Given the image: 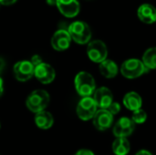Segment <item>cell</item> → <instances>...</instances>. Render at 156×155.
I'll use <instances>...</instances> for the list:
<instances>
[{"label": "cell", "mask_w": 156, "mask_h": 155, "mask_svg": "<svg viewBox=\"0 0 156 155\" xmlns=\"http://www.w3.org/2000/svg\"><path fill=\"white\" fill-rule=\"evenodd\" d=\"M75 89L82 98L90 97L96 90V83L93 76L87 71H80L75 77Z\"/></svg>", "instance_id": "6da1fadb"}, {"label": "cell", "mask_w": 156, "mask_h": 155, "mask_svg": "<svg viewBox=\"0 0 156 155\" xmlns=\"http://www.w3.org/2000/svg\"><path fill=\"white\" fill-rule=\"evenodd\" d=\"M49 94L46 90H36L27 96L26 105L30 111L34 113H38L45 111L49 103Z\"/></svg>", "instance_id": "7a4b0ae2"}, {"label": "cell", "mask_w": 156, "mask_h": 155, "mask_svg": "<svg viewBox=\"0 0 156 155\" xmlns=\"http://www.w3.org/2000/svg\"><path fill=\"white\" fill-rule=\"evenodd\" d=\"M68 32L72 40L76 43L84 45L90 43L91 38V30L89 25L83 21H75L69 26Z\"/></svg>", "instance_id": "3957f363"}, {"label": "cell", "mask_w": 156, "mask_h": 155, "mask_svg": "<svg viewBox=\"0 0 156 155\" xmlns=\"http://www.w3.org/2000/svg\"><path fill=\"white\" fill-rule=\"evenodd\" d=\"M148 69L144 62L138 58H129L121 66V73L127 79H136L147 72Z\"/></svg>", "instance_id": "277c9868"}, {"label": "cell", "mask_w": 156, "mask_h": 155, "mask_svg": "<svg viewBox=\"0 0 156 155\" xmlns=\"http://www.w3.org/2000/svg\"><path fill=\"white\" fill-rule=\"evenodd\" d=\"M87 54L89 58L95 63H101L107 59L108 48L101 40H93L88 44Z\"/></svg>", "instance_id": "5b68a950"}, {"label": "cell", "mask_w": 156, "mask_h": 155, "mask_svg": "<svg viewBox=\"0 0 156 155\" xmlns=\"http://www.w3.org/2000/svg\"><path fill=\"white\" fill-rule=\"evenodd\" d=\"M97 105L91 97H85L82 98L76 109V112L78 117L82 121H90L93 119L94 115L97 112Z\"/></svg>", "instance_id": "8992f818"}, {"label": "cell", "mask_w": 156, "mask_h": 155, "mask_svg": "<svg viewBox=\"0 0 156 155\" xmlns=\"http://www.w3.org/2000/svg\"><path fill=\"white\" fill-rule=\"evenodd\" d=\"M13 71H14L15 78L18 81L25 82L30 79L34 76L35 67L31 63V61L21 60L15 64Z\"/></svg>", "instance_id": "52a82bcc"}, {"label": "cell", "mask_w": 156, "mask_h": 155, "mask_svg": "<svg viewBox=\"0 0 156 155\" xmlns=\"http://www.w3.org/2000/svg\"><path fill=\"white\" fill-rule=\"evenodd\" d=\"M71 40L72 39L68 30L58 29L51 37V46L57 51H64L69 48Z\"/></svg>", "instance_id": "ba28073f"}, {"label": "cell", "mask_w": 156, "mask_h": 155, "mask_svg": "<svg viewBox=\"0 0 156 155\" xmlns=\"http://www.w3.org/2000/svg\"><path fill=\"white\" fill-rule=\"evenodd\" d=\"M135 129V123L128 117L121 118L113 127V134L116 138H127Z\"/></svg>", "instance_id": "9c48e42d"}, {"label": "cell", "mask_w": 156, "mask_h": 155, "mask_svg": "<svg viewBox=\"0 0 156 155\" xmlns=\"http://www.w3.org/2000/svg\"><path fill=\"white\" fill-rule=\"evenodd\" d=\"M34 76L40 83L49 84L55 79L56 72L51 65L43 62L35 68Z\"/></svg>", "instance_id": "30bf717a"}, {"label": "cell", "mask_w": 156, "mask_h": 155, "mask_svg": "<svg viewBox=\"0 0 156 155\" xmlns=\"http://www.w3.org/2000/svg\"><path fill=\"white\" fill-rule=\"evenodd\" d=\"M93 100L97 107L101 110H107L109 106L113 102V94L107 87H101L96 89Z\"/></svg>", "instance_id": "8fae6325"}, {"label": "cell", "mask_w": 156, "mask_h": 155, "mask_svg": "<svg viewBox=\"0 0 156 155\" xmlns=\"http://www.w3.org/2000/svg\"><path fill=\"white\" fill-rule=\"evenodd\" d=\"M93 125L99 131H106L112 125L113 115L108 110L100 109L93 117Z\"/></svg>", "instance_id": "7c38bea8"}, {"label": "cell", "mask_w": 156, "mask_h": 155, "mask_svg": "<svg viewBox=\"0 0 156 155\" xmlns=\"http://www.w3.org/2000/svg\"><path fill=\"white\" fill-rule=\"evenodd\" d=\"M56 5L59 12L66 17L76 16L80 8L78 0H57Z\"/></svg>", "instance_id": "4fadbf2b"}, {"label": "cell", "mask_w": 156, "mask_h": 155, "mask_svg": "<svg viewBox=\"0 0 156 155\" xmlns=\"http://www.w3.org/2000/svg\"><path fill=\"white\" fill-rule=\"evenodd\" d=\"M138 17L145 24H153L156 21V8L151 4H143L139 6Z\"/></svg>", "instance_id": "5bb4252c"}, {"label": "cell", "mask_w": 156, "mask_h": 155, "mask_svg": "<svg viewBox=\"0 0 156 155\" xmlns=\"http://www.w3.org/2000/svg\"><path fill=\"white\" fill-rule=\"evenodd\" d=\"M123 105L132 111H135L137 110L142 109L143 100L142 97L135 91H131L125 94L122 100Z\"/></svg>", "instance_id": "9a60e30c"}, {"label": "cell", "mask_w": 156, "mask_h": 155, "mask_svg": "<svg viewBox=\"0 0 156 155\" xmlns=\"http://www.w3.org/2000/svg\"><path fill=\"white\" fill-rule=\"evenodd\" d=\"M35 123L39 129L48 130L52 127V125L54 123V118L50 112L43 111L38 113H36Z\"/></svg>", "instance_id": "2e32d148"}, {"label": "cell", "mask_w": 156, "mask_h": 155, "mask_svg": "<svg viewBox=\"0 0 156 155\" xmlns=\"http://www.w3.org/2000/svg\"><path fill=\"white\" fill-rule=\"evenodd\" d=\"M99 69H100L101 74L107 79H112L116 77L119 72L118 65L111 59H106L102 61L100 64Z\"/></svg>", "instance_id": "e0dca14e"}, {"label": "cell", "mask_w": 156, "mask_h": 155, "mask_svg": "<svg viewBox=\"0 0 156 155\" xmlns=\"http://www.w3.org/2000/svg\"><path fill=\"white\" fill-rule=\"evenodd\" d=\"M131 144L127 138H116L112 143V152L116 155H127L130 153Z\"/></svg>", "instance_id": "ac0fdd59"}, {"label": "cell", "mask_w": 156, "mask_h": 155, "mask_svg": "<svg viewBox=\"0 0 156 155\" xmlns=\"http://www.w3.org/2000/svg\"><path fill=\"white\" fill-rule=\"evenodd\" d=\"M144 66L147 69H156V48H148L144 56L143 60Z\"/></svg>", "instance_id": "d6986e66"}, {"label": "cell", "mask_w": 156, "mask_h": 155, "mask_svg": "<svg viewBox=\"0 0 156 155\" xmlns=\"http://www.w3.org/2000/svg\"><path fill=\"white\" fill-rule=\"evenodd\" d=\"M147 119V113L143 110V109H140V110H137L135 111H133V116H132V120L134 123L136 124H142L144 123Z\"/></svg>", "instance_id": "ffe728a7"}, {"label": "cell", "mask_w": 156, "mask_h": 155, "mask_svg": "<svg viewBox=\"0 0 156 155\" xmlns=\"http://www.w3.org/2000/svg\"><path fill=\"white\" fill-rule=\"evenodd\" d=\"M113 116L114 115H116V114H118L120 111H121V105L118 103V102H115V101H113L110 106H109V108L107 109Z\"/></svg>", "instance_id": "44dd1931"}, {"label": "cell", "mask_w": 156, "mask_h": 155, "mask_svg": "<svg viewBox=\"0 0 156 155\" xmlns=\"http://www.w3.org/2000/svg\"><path fill=\"white\" fill-rule=\"evenodd\" d=\"M31 63L34 65V67L36 68L37 66L40 65L41 63H43V60H42V58L39 56V55H34L31 58Z\"/></svg>", "instance_id": "7402d4cb"}, {"label": "cell", "mask_w": 156, "mask_h": 155, "mask_svg": "<svg viewBox=\"0 0 156 155\" xmlns=\"http://www.w3.org/2000/svg\"><path fill=\"white\" fill-rule=\"evenodd\" d=\"M74 155H94V153L90 151V150H87V149H82L78 151Z\"/></svg>", "instance_id": "603a6c76"}, {"label": "cell", "mask_w": 156, "mask_h": 155, "mask_svg": "<svg viewBox=\"0 0 156 155\" xmlns=\"http://www.w3.org/2000/svg\"><path fill=\"white\" fill-rule=\"evenodd\" d=\"M17 0H0V5H14Z\"/></svg>", "instance_id": "cb8c5ba5"}, {"label": "cell", "mask_w": 156, "mask_h": 155, "mask_svg": "<svg viewBox=\"0 0 156 155\" xmlns=\"http://www.w3.org/2000/svg\"><path fill=\"white\" fill-rule=\"evenodd\" d=\"M135 155H153L150 152H148V151H146V150H141V151H139Z\"/></svg>", "instance_id": "d4e9b609"}, {"label": "cell", "mask_w": 156, "mask_h": 155, "mask_svg": "<svg viewBox=\"0 0 156 155\" xmlns=\"http://www.w3.org/2000/svg\"><path fill=\"white\" fill-rule=\"evenodd\" d=\"M4 93V83H3V79L0 77V97L3 95Z\"/></svg>", "instance_id": "484cf974"}, {"label": "cell", "mask_w": 156, "mask_h": 155, "mask_svg": "<svg viewBox=\"0 0 156 155\" xmlns=\"http://www.w3.org/2000/svg\"><path fill=\"white\" fill-rule=\"evenodd\" d=\"M5 60H4L3 58H0V73L2 72L3 69L5 68Z\"/></svg>", "instance_id": "4316f807"}, {"label": "cell", "mask_w": 156, "mask_h": 155, "mask_svg": "<svg viewBox=\"0 0 156 155\" xmlns=\"http://www.w3.org/2000/svg\"><path fill=\"white\" fill-rule=\"evenodd\" d=\"M47 3H48V5H56L57 0H47Z\"/></svg>", "instance_id": "83f0119b"}, {"label": "cell", "mask_w": 156, "mask_h": 155, "mask_svg": "<svg viewBox=\"0 0 156 155\" xmlns=\"http://www.w3.org/2000/svg\"><path fill=\"white\" fill-rule=\"evenodd\" d=\"M0 126H1V125H0Z\"/></svg>", "instance_id": "f1b7e54d"}]
</instances>
